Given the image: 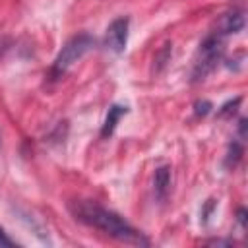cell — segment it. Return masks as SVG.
<instances>
[{
	"label": "cell",
	"instance_id": "obj_4",
	"mask_svg": "<svg viewBox=\"0 0 248 248\" xmlns=\"http://www.w3.org/2000/svg\"><path fill=\"white\" fill-rule=\"evenodd\" d=\"M128 17H116L108 27H107V33H105V46L114 52V54H120L124 52L126 48V41H128Z\"/></svg>",
	"mask_w": 248,
	"mask_h": 248
},
{
	"label": "cell",
	"instance_id": "obj_2",
	"mask_svg": "<svg viewBox=\"0 0 248 248\" xmlns=\"http://www.w3.org/2000/svg\"><path fill=\"white\" fill-rule=\"evenodd\" d=\"M91 46H93V39H91L89 35L81 33V35L72 37V39L62 46V50L58 52V56H56V60H54V66H52V72H54L56 76L64 74V72H66L74 62H78Z\"/></svg>",
	"mask_w": 248,
	"mask_h": 248
},
{
	"label": "cell",
	"instance_id": "obj_6",
	"mask_svg": "<svg viewBox=\"0 0 248 248\" xmlns=\"http://www.w3.org/2000/svg\"><path fill=\"white\" fill-rule=\"evenodd\" d=\"M244 25V17L240 12H231L221 21V33H236Z\"/></svg>",
	"mask_w": 248,
	"mask_h": 248
},
{
	"label": "cell",
	"instance_id": "obj_5",
	"mask_svg": "<svg viewBox=\"0 0 248 248\" xmlns=\"http://www.w3.org/2000/svg\"><path fill=\"white\" fill-rule=\"evenodd\" d=\"M126 114V107H120V105H114V107H110L108 108V114H107V118H105V124H103V138H107V136H110L112 132H114V128H116V124H118V120L122 118Z\"/></svg>",
	"mask_w": 248,
	"mask_h": 248
},
{
	"label": "cell",
	"instance_id": "obj_8",
	"mask_svg": "<svg viewBox=\"0 0 248 248\" xmlns=\"http://www.w3.org/2000/svg\"><path fill=\"white\" fill-rule=\"evenodd\" d=\"M0 246H14V242L6 236V232H4V229L0 227Z\"/></svg>",
	"mask_w": 248,
	"mask_h": 248
},
{
	"label": "cell",
	"instance_id": "obj_1",
	"mask_svg": "<svg viewBox=\"0 0 248 248\" xmlns=\"http://www.w3.org/2000/svg\"><path fill=\"white\" fill-rule=\"evenodd\" d=\"M70 209L78 221H81L89 227H95L116 240L130 242V244H147V240L132 225H128L120 215H116L114 211H108L93 202H74L70 205Z\"/></svg>",
	"mask_w": 248,
	"mask_h": 248
},
{
	"label": "cell",
	"instance_id": "obj_3",
	"mask_svg": "<svg viewBox=\"0 0 248 248\" xmlns=\"http://www.w3.org/2000/svg\"><path fill=\"white\" fill-rule=\"evenodd\" d=\"M219 56H221V43L217 37H209L205 43L200 45V52H198V58L194 64V78L202 79L207 72H211L213 66L217 64Z\"/></svg>",
	"mask_w": 248,
	"mask_h": 248
},
{
	"label": "cell",
	"instance_id": "obj_7",
	"mask_svg": "<svg viewBox=\"0 0 248 248\" xmlns=\"http://www.w3.org/2000/svg\"><path fill=\"white\" fill-rule=\"evenodd\" d=\"M169 184H170V172H169V167H161V169H157V170H155V192H157V198H165Z\"/></svg>",
	"mask_w": 248,
	"mask_h": 248
}]
</instances>
